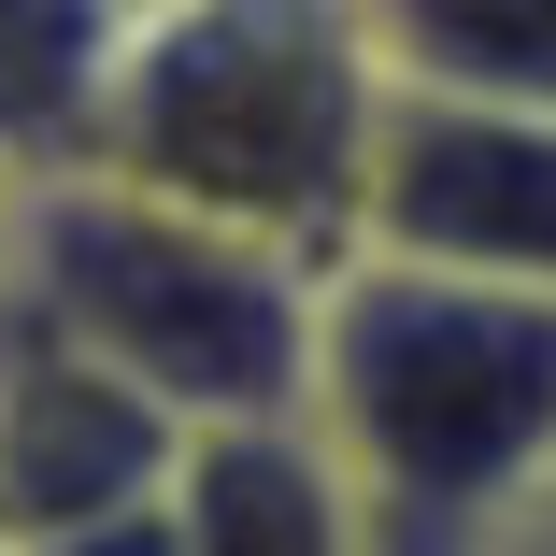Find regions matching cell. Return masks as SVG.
Wrapping results in <instances>:
<instances>
[{"mask_svg":"<svg viewBox=\"0 0 556 556\" xmlns=\"http://www.w3.org/2000/svg\"><path fill=\"white\" fill-rule=\"evenodd\" d=\"M186 457V428L157 400H129L100 357L43 343V328L0 300V556H58V542H100L157 514Z\"/></svg>","mask_w":556,"mask_h":556,"instance_id":"5b68a950","label":"cell"},{"mask_svg":"<svg viewBox=\"0 0 556 556\" xmlns=\"http://www.w3.org/2000/svg\"><path fill=\"white\" fill-rule=\"evenodd\" d=\"M386 100L400 86L357 0H172L129 29L100 186L343 271L386 157Z\"/></svg>","mask_w":556,"mask_h":556,"instance_id":"7a4b0ae2","label":"cell"},{"mask_svg":"<svg viewBox=\"0 0 556 556\" xmlns=\"http://www.w3.org/2000/svg\"><path fill=\"white\" fill-rule=\"evenodd\" d=\"M129 15L115 0H0V200H43L100 172Z\"/></svg>","mask_w":556,"mask_h":556,"instance_id":"52a82bcc","label":"cell"},{"mask_svg":"<svg viewBox=\"0 0 556 556\" xmlns=\"http://www.w3.org/2000/svg\"><path fill=\"white\" fill-rule=\"evenodd\" d=\"M157 528H172V556H371V514H357L343 457L314 442V414L186 428Z\"/></svg>","mask_w":556,"mask_h":556,"instance_id":"8992f818","label":"cell"},{"mask_svg":"<svg viewBox=\"0 0 556 556\" xmlns=\"http://www.w3.org/2000/svg\"><path fill=\"white\" fill-rule=\"evenodd\" d=\"M500 556H556V485H542V500H528V528H514V542H500Z\"/></svg>","mask_w":556,"mask_h":556,"instance_id":"9c48e42d","label":"cell"},{"mask_svg":"<svg viewBox=\"0 0 556 556\" xmlns=\"http://www.w3.org/2000/svg\"><path fill=\"white\" fill-rule=\"evenodd\" d=\"M386 86L485 100V115H556V0H357Z\"/></svg>","mask_w":556,"mask_h":556,"instance_id":"ba28073f","label":"cell"},{"mask_svg":"<svg viewBox=\"0 0 556 556\" xmlns=\"http://www.w3.org/2000/svg\"><path fill=\"white\" fill-rule=\"evenodd\" d=\"M314 300L328 271L243 229H200L129 186H43L15 200V314L43 343L100 357L172 428H271L314 400Z\"/></svg>","mask_w":556,"mask_h":556,"instance_id":"3957f363","label":"cell"},{"mask_svg":"<svg viewBox=\"0 0 556 556\" xmlns=\"http://www.w3.org/2000/svg\"><path fill=\"white\" fill-rule=\"evenodd\" d=\"M300 414L343 457L371 556H500L556 485V300L343 257Z\"/></svg>","mask_w":556,"mask_h":556,"instance_id":"6da1fadb","label":"cell"},{"mask_svg":"<svg viewBox=\"0 0 556 556\" xmlns=\"http://www.w3.org/2000/svg\"><path fill=\"white\" fill-rule=\"evenodd\" d=\"M0 300H15V200H0Z\"/></svg>","mask_w":556,"mask_h":556,"instance_id":"30bf717a","label":"cell"},{"mask_svg":"<svg viewBox=\"0 0 556 556\" xmlns=\"http://www.w3.org/2000/svg\"><path fill=\"white\" fill-rule=\"evenodd\" d=\"M115 15H129V29H143V15H172V0H115Z\"/></svg>","mask_w":556,"mask_h":556,"instance_id":"8fae6325","label":"cell"},{"mask_svg":"<svg viewBox=\"0 0 556 556\" xmlns=\"http://www.w3.org/2000/svg\"><path fill=\"white\" fill-rule=\"evenodd\" d=\"M357 257L556 300V115H485V100H414L400 86Z\"/></svg>","mask_w":556,"mask_h":556,"instance_id":"277c9868","label":"cell"}]
</instances>
